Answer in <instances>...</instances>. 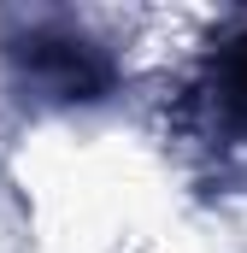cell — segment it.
Listing matches in <instances>:
<instances>
[{
	"label": "cell",
	"instance_id": "obj_2",
	"mask_svg": "<svg viewBox=\"0 0 247 253\" xmlns=\"http://www.w3.org/2000/svg\"><path fill=\"white\" fill-rule=\"evenodd\" d=\"M224 112L247 124V36H236L224 53Z\"/></svg>",
	"mask_w": 247,
	"mask_h": 253
},
{
	"label": "cell",
	"instance_id": "obj_1",
	"mask_svg": "<svg viewBox=\"0 0 247 253\" xmlns=\"http://www.w3.org/2000/svg\"><path fill=\"white\" fill-rule=\"evenodd\" d=\"M30 71H41L59 94H88L100 83V71L88 65L82 42H71V36H36L30 42Z\"/></svg>",
	"mask_w": 247,
	"mask_h": 253
}]
</instances>
